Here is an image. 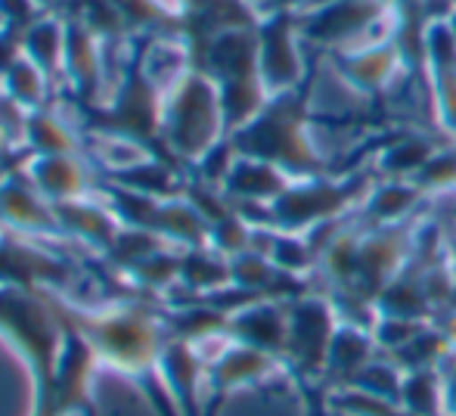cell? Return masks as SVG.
I'll list each match as a JSON object with an SVG mask.
<instances>
[{
	"label": "cell",
	"mask_w": 456,
	"mask_h": 416,
	"mask_svg": "<svg viewBox=\"0 0 456 416\" xmlns=\"http://www.w3.org/2000/svg\"><path fill=\"white\" fill-rule=\"evenodd\" d=\"M72 330L91 342L102 367L127 379H159V357L168 342V320L143 302L87 305L66 292L41 290Z\"/></svg>",
	"instance_id": "obj_1"
},
{
	"label": "cell",
	"mask_w": 456,
	"mask_h": 416,
	"mask_svg": "<svg viewBox=\"0 0 456 416\" xmlns=\"http://www.w3.org/2000/svg\"><path fill=\"white\" fill-rule=\"evenodd\" d=\"M227 134L221 87L202 69H190L162 97V152L165 159L196 165Z\"/></svg>",
	"instance_id": "obj_2"
},
{
	"label": "cell",
	"mask_w": 456,
	"mask_h": 416,
	"mask_svg": "<svg viewBox=\"0 0 456 416\" xmlns=\"http://www.w3.org/2000/svg\"><path fill=\"white\" fill-rule=\"evenodd\" d=\"M391 0H330L298 12L301 37L332 47L357 50L361 37L376 29H397Z\"/></svg>",
	"instance_id": "obj_3"
},
{
	"label": "cell",
	"mask_w": 456,
	"mask_h": 416,
	"mask_svg": "<svg viewBox=\"0 0 456 416\" xmlns=\"http://www.w3.org/2000/svg\"><path fill=\"white\" fill-rule=\"evenodd\" d=\"M0 227L41 242L66 240L56 206L37 193V187L19 171V165L6 168L0 177Z\"/></svg>",
	"instance_id": "obj_4"
},
{
	"label": "cell",
	"mask_w": 456,
	"mask_h": 416,
	"mask_svg": "<svg viewBox=\"0 0 456 416\" xmlns=\"http://www.w3.org/2000/svg\"><path fill=\"white\" fill-rule=\"evenodd\" d=\"M258 66L267 91L286 94L301 81V29L298 12H261L258 19Z\"/></svg>",
	"instance_id": "obj_5"
},
{
	"label": "cell",
	"mask_w": 456,
	"mask_h": 416,
	"mask_svg": "<svg viewBox=\"0 0 456 416\" xmlns=\"http://www.w3.org/2000/svg\"><path fill=\"white\" fill-rule=\"evenodd\" d=\"M102 363L96 357V351L91 348V342L66 323V339H62L60 361H56V382H53L60 416L94 413V379Z\"/></svg>",
	"instance_id": "obj_6"
},
{
	"label": "cell",
	"mask_w": 456,
	"mask_h": 416,
	"mask_svg": "<svg viewBox=\"0 0 456 416\" xmlns=\"http://www.w3.org/2000/svg\"><path fill=\"white\" fill-rule=\"evenodd\" d=\"M19 171L37 187L44 200L69 202L81 200V196H94L100 190L96 184L94 162L87 156H75V152H56V156H37V152H25L19 159Z\"/></svg>",
	"instance_id": "obj_7"
},
{
	"label": "cell",
	"mask_w": 456,
	"mask_h": 416,
	"mask_svg": "<svg viewBox=\"0 0 456 416\" xmlns=\"http://www.w3.org/2000/svg\"><path fill=\"white\" fill-rule=\"evenodd\" d=\"M56 217H60L62 236L69 242H78L87 252L102 255L109 252V246L115 242V236L121 233V217L115 215L112 206L102 200L100 193L81 196V200L56 202Z\"/></svg>",
	"instance_id": "obj_8"
},
{
	"label": "cell",
	"mask_w": 456,
	"mask_h": 416,
	"mask_svg": "<svg viewBox=\"0 0 456 416\" xmlns=\"http://www.w3.org/2000/svg\"><path fill=\"white\" fill-rule=\"evenodd\" d=\"M22 53L62 87L66 78V12L47 10L22 29Z\"/></svg>",
	"instance_id": "obj_9"
},
{
	"label": "cell",
	"mask_w": 456,
	"mask_h": 416,
	"mask_svg": "<svg viewBox=\"0 0 456 416\" xmlns=\"http://www.w3.org/2000/svg\"><path fill=\"white\" fill-rule=\"evenodd\" d=\"M25 152H37V156H56V152L87 156L85 127L72 125L69 115L60 109V103L37 109V112H28V125H25Z\"/></svg>",
	"instance_id": "obj_10"
},
{
	"label": "cell",
	"mask_w": 456,
	"mask_h": 416,
	"mask_svg": "<svg viewBox=\"0 0 456 416\" xmlns=\"http://www.w3.org/2000/svg\"><path fill=\"white\" fill-rule=\"evenodd\" d=\"M0 87L10 100H16L25 112H37V109H47L56 103V91L60 87L53 85L44 69H37L28 56H19V62L10 69V72L0 78Z\"/></svg>",
	"instance_id": "obj_11"
},
{
	"label": "cell",
	"mask_w": 456,
	"mask_h": 416,
	"mask_svg": "<svg viewBox=\"0 0 456 416\" xmlns=\"http://www.w3.org/2000/svg\"><path fill=\"white\" fill-rule=\"evenodd\" d=\"M233 283L227 255L211 246H192L181 252V286L192 292H215Z\"/></svg>",
	"instance_id": "obj_12"
},
{
	"label": "cell",
	"mask_w": 456,
	"mask_h": 416,
	"mask_svg": "<svg viewBox=\"0 0 456 416\" xmlns=\"http://www.w3.org/2000/svg\"><path fill=\"white\" fill-rule=\"evenodd\" d=\"M224 190L240 196V200H271V196H280L286 187H282V177L276 175L271 162L240 156L230 168L227 181H224Z\"/></svg>",
	"instance_id": "obj_13"
},
{
	"label": "cell",
	"mask_w": 456,
	"mask_h": 416,
	"mask_svg": "<svg viewBox=\"0 0 456 416\" xmlns=\"http://www.w3.org/2000/svg\"><path fill=\"white\" fill-rule=\"evenodd\" d=\"M397 47L391 41L372 44V47H361V50H348L342 56V72L348 75L351 81H357L361 87H379L382 81H388L397 69Z\"/></svg>",
	"instance_id": "obj_14"
},
{
	"label": "cell",
	"mask_w": 456,
	"mask_h": 416,
	"mask_svg": "<svg viewBox=\"0 0 456 416\" xmlns=\"http://www.w3.org/2000/svg\"><path fill=\"white\" fill-rule=\"evenodd\" d=\"M165 246H175V242H168L162 233H156V230L121 227V233L115 236V242L109 246V252L102 255V261H106L115 273L125 277L134 265H140V261L150 258L152 252H159V249H165Z\"/></svg>",
	"instance_id": "obj_15"
},
{
	"label": "cell",
	"mask_w": 456,
	"mask_h": 416,
	"mask_svg": "<svg viewBox=\"0 0 456 416\" xmlns=\"http://www.w3.org/2000/svg\"><path fill=\"white\" fill-rule=\"evenodd\" d=\"M181 246H165L159 252H152L150 258H143L140 265H134L125 273V280H131L134 286L146 292H165L171 286L181 283Z\"/></svg>",
	"instance_id": "obj_16"
},
{
	"label": "cell",
	"mask_w": 456,
	"mask_h": 416,
	"mask_svg": "<svg viewBox=\"0 0 456 416\" xmlns=\"http://www.w3.org/2000/svg\"><path fill=\"white\" fill-rule=\"evenodd\" d=\"M41 12H47V10H44L37 0H0V22L16 31L28 29Z\"/></svg>",
	"instance_id": "obj_17"
},
{
	"label": "cell",
	"mask_w": 456,
	"mask_h": 416,
	"mask_svg": "<svg viewBox=\"0 0 456 416\" xmlns=\"http://www.w3.org/2000/svg\"><path fill=\"white\" fill-rule=\"evenodd\" d=\"M19 56H22V31L0 25V78L16 66Z\"/></svg>",
	"instance_id": "obj_18"
},
{
	"label": "cell",
	"mask_w": 456,
	"mask_h": 416,
	"mask_svg": "<svg viewBox=\"0 0 456 416\" xmlns=\"http://www.w3.org/2000/svg\"><path fill=\"white\" fill-rule=\"evenodd\" d=\"M314 0H267L261 12H301L307 10Z\"/></svg>",
	"instance_id": "obj_19"
},
{
	"label": "cell",
	"mask_w": 456,
	"mask_h": 416,
	"mask_svg": "<svg viewBox=\"0 0 456 416\" xmlns=\"http://www.w3.org/2000/svg\"><path fill=\"white\" fill-rule=\"evenodd\" d=\"M37 4H41L44 10H62V6H66L69 0H37Z\"/></svg>",
	"instance_id": "obj_20"
},
{
	"label": "cell",
	"mask_w": 456,
	"mask_h": 416,
	"mask_svg": "<svg viewBox=\"0 0 456 416\" xmlns=\"http://www.w3.org/2000/svg\"><path fill=\"white\" fill-rule=\"evenodd\" d=\"M246 4H248V6H255V10L261 12V10H265V4H267V0H246Z\"/></svg>",
	"instance_id": "obj_21"
},
{
	"label": "cell",
	"mask_w": 456,
	"mask_h": 416,
	"mask_svg": "<svg viewBox=\"0 0 456 416\" xmlns=\"http://www.w3.org/2000/svg\"><path fill=\"white\" fill-rule=\"evenodd\" d=\"M0 177H4V171H0Z\"/></svg>",
	"instance_id": "obj_22"
},
{
	"label": "cell",
	"mask_w": 456,
	"mask_h": 416,
	"mask_svg": "<svg viewBox=\"0 0 456 416\" xmlns=\"http://www.w3.org/2000/svg\"><path fill=\"white\" fill-rule=\"evenodd\" d=\"M0 91H4V87H0Z\"/></svg>",
	"instance_id": "obj_23"
},
{
	"label": "cell",
	"mask_w": 456,
	"mask_h": 416,
	"mask_svg": "<svg viewBox=\"0 0 456 416\" xmlns=\"http://www.w3.org/2000/svg\"><path fill=\"white\" fill-rule=\"evenodd\" d=\"M0 25H4V22H0Z\"/></svg>",
	"instance_id": "obj_24"
}]
</instances>
